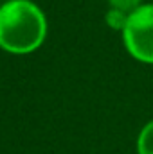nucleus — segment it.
Instances as JSON below:
<instances>
[{
	"mask_svg": "<svg viewBox=\"0 0 153 154\" xmlns=\"http://www.w3.org/2000/svg\"><path fill=\"white\" fill-rule=\"evenodd\" d=\"M128 16H130L128 13H122L119 9H112L106 14V22H108V25L112 29H124V25L128 22Z\"/></svg>",
	"mask_w": 153,
	"mask_h": 154,
	"instance_id": "20e7f679",
	"label": "nucleus"
},
{
	"mask_svg": "<svg viewBox=\"0 0 153 154\" xmlns=\"http://www.w3.org/2000/svg\"><path fill=\"white\" fill-rule=\"evenodd\" d=\"M137 151L139 154H153V120L142 127L137 140Z\"/></svg>",
	"mask_w": 153,
	"mask_h": 154,
	"instance_id": "7ed1b4c3",
	"label": "nucleus"
},
{
	"mask_svg": "<svg viewBox=\"0 0 153 154\" xmlns=\"http://www.w3.org/2000/svg\"><path fill=\"white\" fill-rule=\"evenodd\" d=\"M45 16L29 0H9L0 7V47L11 54H29L43 43Z\"/></svg>",
	"mask_w": 153,
	"mask_h": 154,
	"instance_id": "f257e3e1",
	"label": "nucleus"
},
{
	"mask_svg": "<svg viewBox=\"0 0 153 154\" xmlns=\"http://www.w3.org/2000/svg\"><path fill=\"white\" fill-rule=\"evenodd\" d=\"M126 50L142 63L153 65V4H146L130 13L122 29Z\"/></svg>",
	"mask_w": 153,
	"mask_h": 154,
	"instance_id": "f03ea898",
	"label": "nucleus"
},
{
	"mask_svg": "<svg viewBox=\"0 0 153 154\" xmlns=\"http://www.w3.org/2000/svg\"><path fill=\"white\" fill-rule=\"evenodd\" d=\"M108 2H110L112 9H119V11L130 14L132 11H135L137 7H141L142 0H108Z\"/></svg>",
	"mask_w": 153,
	"mask_h": 154,
	"instance_id": "39448f33",
	"label": "nucleus"
}]
</instances>
